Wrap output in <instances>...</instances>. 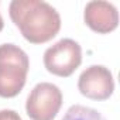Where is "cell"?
<instances>
[{
    "label": "cell",
    "instance_id": "cell-1",
    "mask_svg": "<svg viewBox=\"0 0 120 120\" xmlns=\"http://www.w3.org/2000/svg\"><path fill=\"white\" fill-rule=\"evenodd\" d=\"M9 14L21 35L31 44L51 41L61 30V16L42 0H13Z\"/></svg>",
    "mask_w": 120,
    "mask_h": 120
},
{
    "label": "cell",
    "instance_id": "cell-2",
    "mask_svg": "<svg viewBox=\"0 0 120 120\" xmlns=\"http://www.w3.org/2000/svg\"><path fill=\"white\" fill-rule=\"evenodd\" d=\"M28 69V55L19 45H0V98L17 96L26 85Z\"/></svg>",
    "mask_w": 120,
    "mask_h": 120
},
{
    "label": "cell",
    "instance_id": "cell-3",
    "mask_svg": "<svg viewBox=\"0 0 120 120\" xmlns=\"http://www.w3.org/2000/svg\"><path fill=\"white\" fill-rule=\"evenodd\" d=\"M82 64V48L71 38H62L44 52L45 69L61 78L71 76Z\"/></svg>",
    "mask_w": 120,
    "mask_h": 120
},
{
    "label": "cell",
    "instance_id": "cell-4",
    "mask_svg": "<svg viewBox=\"0 0 120 120\" xmlns=\"http://www.w3.org/2000/svg\"><path fill=\"white\" fill-rule=\"evenodd\" d=\"M62 106V92L49 82L37 83L26 102V112L31 120H54Z\"/></svg>",
    "mask_w": 120,
    "mask_h": 120
},
{
    "label": "cell",
    "instance_id": "cell-5",
    "mask_svg": "<svg viewBox=\"0 0 120 120\" xmlns=\"http://www.w3.org/2000/svg\"><path fill=\"white\" fill-rule=\"evenodd\" d=\"M78 89L88 99L106 100L113 95L114 79L109 68L103 65H92L81 74Z\"/></svg>",
    "mask_w": 120,
    "mask_h": 120
},
{
    "label": "cell",
    "instance_id": "cell-6",
    "mask_svg": "<svg viewBox=\"0 0 120 120\" xmlns=\"http://www.w3.org/2000/svg\"><path fill=\"white\" fill-rule=\"evenodd\" d=\"M83 20L92 31L99 34H109L119 26V11L113 3L95 0L86 4Z\"/></svg>",
    "mask_w": 120,
    "mask_h": 120
},
{
    "label": "cell",
    "instance_id": "cell-7",
    "mask_svg": "<svg viewBox=\"0 0 120 120\" xmlns=\"http://www.w3.org/2000/svg\"><path fill=\"white\" fill-rule=\"evenodd\" d=\"M61 120H106V119L96 109L82 105H74L67 110L65 116Z\"/></svg>",
    "mask_w": 120,
    "mask_h": 120
},
{
    "label": "cell",
    "instance_id": "cell-8",
    "mask_svg": "<svg viewBox=\"0 0 120 120\" xmlns=\"http://www.w3.org/2000/svg\"><path fill=\"white\" fill-rule=\"evenodd\" d=\"M0 120H23L20 117V114L14 110L10 109H3L0 110Z\"/></svg>",
    "mask_w": 120,
    "mask_h": 120
},
{
    "label": "cell",
    "instance_id": "cell-9",
    "mask_svg": "<svg viewBox=\"0 0 120 120\" xmlns=\"http://www.w3.org/2000/svg\"><path fill=\"white\" fill-rule=\"evenodd\" d=\"M3 27H4V23H3V19H2V16H0V31L3 30Z\"/></svg>",
    "mask_w": 120,
    "mask_h": 120
}]
</instances>
